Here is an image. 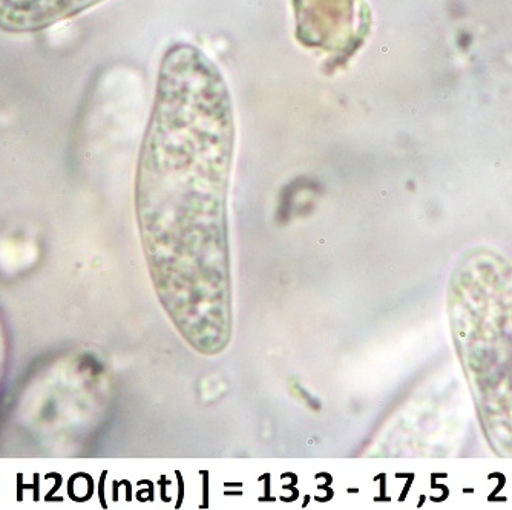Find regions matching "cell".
<instances>
[{
    "instance_id": "6da1fadb",
    "label": "cell",
    "mask_w": 512,
    "mask_h": 510,
    "mask_svg": "<svg viewBox=\"0 0 512 510\" xmlns=\"http://www.w3.org/2000/svg\"><path fill=\"white\" fill-rule=\"evenodd\" d=\"M234 103L223 72L192 43L163 54L135 174V218L152 285L203 356L232 339L230 178Z\"/></svg>"
},
{
    "instance_id": "7a4b0ae2",
    "label": "cell",
    "mask_w": 512,
    "mask_h": 510,
    "mask_svg": "<svg viewBox=\"0 0 512 510\" xmlns=\"http://www.w3.org/2000/svg\"><path fill=\"white\" fill-rule=\"evenodd\" d=\"M451 330L486 439L512 455V261L474 247L454 265L448 287Z\"/></svg>"
},
{
    "instance_id": "3957f363",
    "label": "cell",
    "mask_w": 512,
    "mask_h": 510,
    "mask_svg": "<svg viewBox=\"0 0 512 510\" xmlns=\"http://www.w3.org/2000/svg\"><path fill=\"white\" fill-rule=\"evenodd\" d=\"M292 7L296 40L338 66L350 62L370 36L373 16L367 0H293Z\"/></svg>"
},
{
    "instance_id": "277c9868",
    "label": "cell",
    "mask_w": 512,
    "mask_h": 510,
    "mask_svg": "<svg viewBox=\"0 0 512 510\" xmlns=\"http://www.w3.org/2000/svg\"><path fill=\"white\" fill-rule=\"evenodd\" d=\"M106 0H0V33L31 36L80 16Z\"/></svg>"
},
{
    "instance_id": "5b68a950",
    "label": "cell",
    "mask_w": 512,
    "mask_h": 510,
    "mask_svg": "<svg viewBox=\"0 0 512 510\" xmlns=\"http://www.w3.org/2000/svg\"><path fill=\"white\" fill-rule=\"evenodd\" d=\"M5 356H7V345H5L4 328H2V322H0V380H2V374H4Z\"/></svg>"
}]
</instances>
